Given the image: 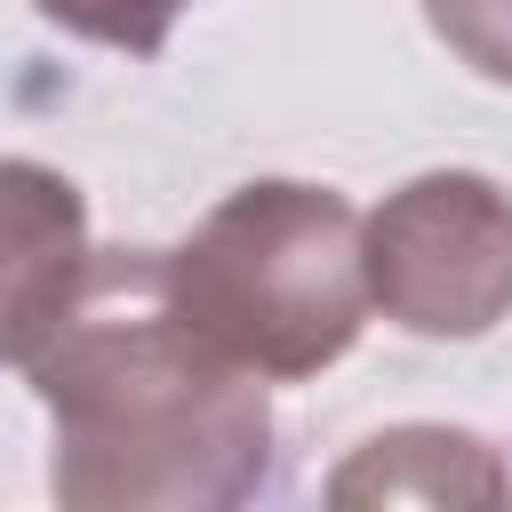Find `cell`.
<instances>
[{"instance_id":"obj_1","label":"cell","mask_w":512,"mask_h":512,"mask_svg":"<svg viewBox=\"0 0 512 512\" xmlns=\"http://www.w3.org/2000/svg\"><path fill=\"white\" fill-rule=\"evenodd\" d=\"M24 368L56 432L48 488L72 512H224L272 480L264 376L176 312L160 248H96Z\"/></svg>"},{"instance_id":"obj_6","label":"cell","mask_w":512,"mask_h":512,"mask_svg":"<svg viewBox=\"0 0 512 512\" xmlns=\"http://www.w3.org/2000/svg\"><path fill=\"white\" fill-rule=\"evenodd\" d=\"M32 8L72 40H96V48H120V56H160L192 0H32Z\"/></svg>"},{"instance_id":"obj_2","label":"cell","mask_w":512,"mask_h":512,"mask_svg":"<svg viewBox=\"0 0 512 512\" xmlns=\"http://www.w3.org/2000/svg\"><path fill=\"white\" fill-rule=\"evenodd\" d=\"M160 256L176 312L264 384H304L336 368L376 312L360 264V216L328 184L256 176L224 192L184 248Z\"/></svg>"},{"instance_id":"obj_3","label":"cell","mask_w":512,"mask_h":512,"mask_svg":"<svg viewBox=\"0 0 512 512\" xmlns=\"http://www.w3.org/2000/svg\"><path fill=\"white\" fill-rule=\"evenodd\" d=\"M368 304L432 344H472L512 312V192L480 168H424L360 216Z\"/></svg>"},{"instance_id":"obj_7","label":"cell","mask_w":512,"mask_h":512,"mask_svg":"<svg viewBox=\"0 0 512 512\" xmlns=\"http://www.w3.org/2000/svg\"><path fill=\"white\" fill-rule=\"evenodd\" d=\"M424 16H432V32L448 40L456 64L512 88V0H424Z\"/></svg>"},{"instance_id":"obj_4","label":"cell","mask_w":512,"mask_h":512,"mask_svg":"<svg viewBox=\"0 0 512 512\" xmlns=\"http://www.w3.org/2000/svg\"><path fill=\"white\" fill-rule=\"evenodd\" d=\"M88 200L64 168L0 152V368H24L88 280Z\"/></svg>"},{"instance_id":"obj_5","label":"cell","mask_w":512,"mask_h":512,"mask_svg":"<svg viewBox=\"0 0 512 512\" xmlns=\"http://www.w3.org/2000/svg\"><path fill=\"white\" fill-rule=\"evenodd\" d=\"M328 504H424V512H504L512 504V464L496 456V440L464 432V424H392L368 432L336 472H328Z\"/></svg>"}]
</instances>
